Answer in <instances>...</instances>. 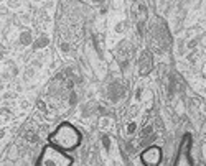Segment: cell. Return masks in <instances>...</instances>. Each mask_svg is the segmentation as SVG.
Here are the masks:
<instances>
[{
    "instance_id": "1",
    "label": "cell",
    "mask_w": 206,
    "mask_h": 166,
    "mask_svg": "<svg viewBox=\"0 0 206 166\" xmlns=\"http://www.w3.org/2000/svg\"><path fill=\"white\" fill-rule=\"evenodd\" d=\"M53 141L63 148H73L79 143V133L71 125H63L53 136Z\"/></svg>"
},
{
    "instance_id": "2",
    "label": "cell",
    "mask_w": 206,
    "mask_h": 166,
    "mask_svg": "<svg viewBox=\"0 0 206 166\" xmlns=\"http://www.w3.org/2000/svg\"><path fill=\"white\" fill-rule=\"evenodd\" d=\"M43 163H50V164H66L69 163L71 159L65 156V153L58 151L56 148H46L43 151V158H41Z\"/></svg>"
},
{
    "instance_id": "3",
    "label": "cell",
    "mask_w": 206,
    "mask_h": 166,
    "mask_svg": "<svg viewBox=\"0 0 206 166\" xmlns=\"http://www.w3.org/2000/svg\"><path fill=\"white\" fill-rule=\"evenodd\" d=\"M160 159V150L158 148H150L144 153V161L145 163H157Z\"/></svg>"
},
{
    "instance_id": "4",
    "label": "cell",
    "mask_w": 206,
    "mask_h": 166,
    "mask_svg": "<svg viewBox=\"0 0 206 166\" xmlns=\"http://www.w3.org/2000/svg\"><path fill=\"white\" fill-rule=\"evenodd\" d=\"M22 43H30V33H23V35H22Z\"/></svg>"
}]
</instances>
